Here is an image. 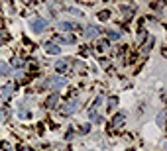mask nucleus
<instances>
[{
	"label": "nucleus",
	"mask_w": 167,
	"mask_h": 151,
	"mask_svg": "<svg viewBox=\"0 0 167 151\" xmlns=\"http://www.w3.org/2000/svg\"><path fill=\"white\" fill-rule=\"evenodd\" d=\"M47 26H49V22L45 18H33L32 22H30V28H32L33 33H43L47 29Z\"/></svg>",
	"instance_id": "1"
},
{
	"label": "nucleus",
	"mask_w": 167,
	"mask_h": 151,
	"mask_svg": "<svg viewBox=\"0 0 167 151\" xmlns=\"http://www.w3.org/2000/svg\"><path fill=\"white\" fill-rule=\"evenodd\" d=\"M43 86H51L53 90H59L61 86H65V79H61V77H51L49 80L43 82Z\"/></svg>",
	"instance_id": "2"
},
{
	"label": "nucleus",
	"mask_w": 167,
	"mask_h": 151,
	"mask_svg": "<svg viewBox=\"0 0 167 151\" xmlns=\"http://www.w3.org/2000/svg\"><path fill=\"white\" fill-rule=\"evenodd\" d=\"M77 108H79V102H77V100H69L67 104L61 106V114H63V116H71Z\"/></svg>",
	"instance_id": "3"
},
{
	"label": "nucleus",
	"mask_w": 167,
	"mask_h": 151,
	"mask_svg": "<svg viewBox=\"0 0 167 151\" xmlns=\"http://www.w3.org/2000/svg\"><path fill=\"white\" fill-rule=\"evenodd\" d=\"M43 47H45V51H47L49 55H59V53H61V47H59L57 41H47Z\"/></svg>",
	"instance_id": "4"
},
{
	"label": "nucleus",
	"mask_w": 167,
	"mask_h": 151,
	"mask_svg": "<svg viewBox=\"0 0 167 151\" xmlns=\"http://www.w3.org/2000/svg\"><path fill=\"white\" fill-rule=\"evenodd\" d=\"M100 33V29H98V26H86V29H85V38H89V39H92V38H96Z\"/></svg>",
	"instance_id": "5"
},
{
	"label": "nucleus",
	"mask_w": 167,
	"mask_h": 151,
	"mask_svg": "<svg viewBox=\"0 0 167 151\" xmlns=\"http://www.w3.org/2000/svg\"><path fill=\"white\" fill-rule=\"evenodd\" d=\"M12 92H14V85H10V82H8V85L2 86V90H0V96L6 100V98H10V94H12Z\"/></svg>",
	"instance_id": "6"
},
{
	"label": "nucleus",
	"mask_w": 167,
	"mask_h": 151,
	"mask_svg": "<svg viewBox=\"0 0 167 151\" xmlns=\"http://www.w3.org/2000/svg\"><path fill=\"white\" fill-rule=\"evenodd\" d=\"M55 69H57L59 73H65L67 69H69V61H67V59H59V61L55 63Z\"/></svg>",
	"instance_id": "7"
},
{
	"label": "nucleus",
	"mask_w": 167,
	"mask_h": 151,
	"mask_svg": "<svg viewBox=\"0 0 167 151\" xmlns=\"http://www.w3.org/2000/svg\"><path fill=\"white\" fill-rule=\"evenodd\" d=\"M73 28H75V26H73L71 22H59V24H57L59 32H73Z\"/></svg>",
	"instance_id": "8"
},
{
	"label": "nucleus",
	"mask_w": 167,
	"mask_h": 151,
	"mask_svg": "<svg viewBox=\"0 0 167 151\" xmlns=\"http://www.w3.org/2000/svg\"><path fill=\"white\" fill-rule=\"evenodd\" d=\"M122 124H124V114H116L114 120H112V126H114V127H120Z\"/></svg>",
	"instance_id": "9"
},
{
	"label": "nucleus",
	"mask_w": 167,
	"mask_h": 151,
	"mask_svg": "<svg viewBox=\"0 0 167 151\" xmlns=\"http://www.w3.org/2000/svg\"><path fill=\"white\" fill-rule=\"evenodd\" d=\"M55 102H57V92H53V94L45 100V106H47V108H53V106H55Z\"/></svg>",
	"instance_id": "10"
},
{
	"label": "nucleus",
	"mask_w": 167,
	"mask_h": 151,
	"mask_svg": "<svg viewBox=\"0 0 167 151\" xmlns=\"http://www.w3.org/2000/svg\"><path fill=\"white\" fill-rule=\"evenodd\" d=\"M8 73H10L8 63H6V61H0V77H6Z\"/></svg>",
	"instance_id": "11"
},
{
	"label": "nucleus",
	"mask_w": 167,
	"mask_h": 151,
	"mask_svg": "<svg viewBox=\"0 0 167 151\" xmlns=\"http://www.w3.org/2000/svg\"><path fill=\"white\" fill-rule=\"evenodd\" d=\"M106 35H108V39H120V35H122V33L116 32V29H108V32H106Z\"/></svg>",
	"instance_id": "12"
},
{
	"label": "nucleus",
	"mask_w": 167,
	"mask_h": 151,
	"mask_svg": "<svg viewBox=\"0 0 167 151\" xmlns=\"http://www.w3.org/2000/svg\"><path fill=\"white\" fill-rule=\"evenodd\" d=\"M59 43H75V35H61Z\"/></svg>",
	"instance_id": "13"
},
{
	"label": "nucleus",
	"mask_w": 167,
	"mask_h": 151,
	"mask_svg": "<svg viewBox=\"0 0 167 151\" xmlns=\"http://www.w3.org/2000/svg\"><path fill=\"white\" fill-rule=\"evenodd\" d=\"M26 63L22 61V59H20V57H16V59H12V67H16V69H22V67H24Z\"/></svg>",
	"instance_id": "14"
},
{
	"label": "nucleus",
	"mask_w": 167,
	"mask_h": 151,
	"mask_svg": "<svg viewBox=\"0 0 167 151\" xmlns=\"http://www.w3.org/2000/svg\"><path fill=\"white\" fill-rule=\"evenodd\" d=\"M163 120H165V112H159V116H157V126L159 127H163Z\"/></svg>",
	"instance_id": "15"
},
{
	"label": "nucleus",
	"mask_w": 167,
	"mask_h": 151,
	"mask_svg": "<svg viewBox=\"0 0 167 151\" xmlns=\"http://www.w3.org/2000/svg\"><path fill=\"white\" fill-rule=\"evenodd\" d=\"M116 102H118V98H116V96H114V98H110V100H108V108L112 110V108L116 106Z\"/></svg>",
	"instance_id": "16"
},
{
	"label": "nucleus",
	"mask_w": 167,
	"mask_h": 151,
	"mask_svg": "<svg viewBox=\"0 0 167 151\" xmlns=\"http://www.w3.org/2000/svg\"><path fill=\"white\" fill-rule=\"evenodd\" d=\"M6 39H8V33H6V32H0V43H4Z\"/></svg>",
	"instance_id": "17"
},
{
	"label": "nucleus",
	"mask_w": 167,
	"mask_h": 151,
	"mask_svg": "<svg viewBox=\"0 0 167 151\" xmlns=\"http://www.w3.org/2000/svg\"><path fill=\"white\" fill-rule=\"evenodd\" d=\"M108 16H110V14L104 10V12H100V14H98V18H100V20H108Z\"/></svg>",
	"instance_id": "18"
},
{
	"label": "nucleus",
	"mask_w": 167,
	"mask_h": 151,
	"mask_svg": "<svg viewBox=\"0 0 167 151\" xmlns=\"http://www.w3.org/2000/svg\"><path fill=\"white\" fill-rule=\"evenodd\" d=\"M69 12H71V14H75V16H83L81 12H79V10H77V8H71V10H69Z\"/></svg>",
	"instance_id": "19"
},
{
	"label": "nucleus",
	"mask_w": 167,
	"mask_h": 151,
	"mask_svg": "<svg viewBox=\"0 0 167 151\" xmlns=\"http://www.w3.org/2000/svg\"><path fill=\"white\" fill-rule=\"evenodd\" d=\"M18 151H32V149H30V147H26V145H20Z\"/></svg>",
	"instance_id": "20"
}]
</instances>
